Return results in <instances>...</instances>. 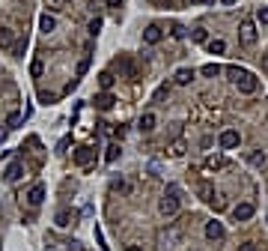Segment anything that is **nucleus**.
I'll list each match as a JSON object with an SVG mask.
<instances>
[{"mask_svg": "<svg viewBox=\"0 0 268 251\" xmlns=\"http://www.w3.org/2000/svg\"><path fill=\"white\" fill-rule=\"evenodd\" d=\"M226 75L233 78V84L242 90V93H256V87H259V78L253 75V72H247V69H239V66H229L226 69Z\"/></svg>", "mask_w": 268, "mask_h": 251, "instance_id": "1", "label": "nucleus"}, {"mask_svg": "<svg viewBox=\"0 0 268 251\" xmlns=\"http://www.w3.org/2000/svg\"><path fill=\"white\" fill-rule=\"evenodd\" d=\"M158 209H161V215H167V219L179 212V186H176V183H170V186H167L164 197L158 200Z\"/></svg>", "mask_w": 268, "mask_h": 251, "instance_id": "2", "label": "nucleus"}, {"mask_svg": "<svg viewBox=\"0 0 268 251\" xmlns=\"http://www.w3.org/2000/svg\"><path fill=\"white\" fill-rule=\"evenodd\" d=\"M239 39H242L244 48H253V45H256L259 36H256V24H253L250 18H244V21L239 24Z\"/></svg>", "mask_w": 268, "mask_h": 251, "instance_id": "3", "label": "nucleus"}, {"mask_svg": "<svg viewBox=\"0 0 268 251\" xmlns=\"http://www.w3.org/2000/svg\"><path fill=\"white\" fill-rule=\"evenodd\" d=\"M218 143H220V150H236L239 143H242V135L236 129H223L220 138H218Z\"/></svg>", "mask_w": 268, "mask_h": 251, "instance_id": "4", "label": "nucleus"}, {"mask_svg": "<svg viewBox=\"0 0 268 251\" xmlns=\"http://www.w3.org/2000/svg\"><path fill=\"white\" fill-rule=\"evenodd\" d=\"M253 212H256V206L244 200V203L233 206V219H236V222H250V219H253Z\"/></svg>", "mask_w": 268, "mask_h": 251, "instance_id": "5", "label": "nucleus"}, {"mask_svg": "<svg viewBox=\"0 0 268 251\" xmlns=\"http://www.w3.org/2000/svg\"><path fill=\"white\" fill-rule=\"evenodd\" d=\"M223 236H226V230H223V224H220V222H206V239L220 242Z\"/></svg>", "mask_w": 268, "mask_h": 251, "instance_id": "6", "label": "nucleus"}, {"mask_svg": "<svg viewBox=\"0 0 268 251\" xmlns=\"http://www.w3.org/2000/svg\"><path fill=\"white\" fill-rule=\"evenodd\" d=\"M161 36H164V33H161L158 24H149V27L143 30V42H146V45H158V42H161Z\"/></svg>", "mask_w": 268, "mask_h": 251, "instance_id": "7", "label": "nucleus"}, {"mask_svg": "<svg viewBox=\"0 0 268 251\" xmlns=\"http://www.w3.org/2000/svg\"><path fill=\"white\" fill-rule=\"evenodd\" d=\"M42 200H45V186H42V183H36V186L27 192V203H30V206H39Z\"/></svg>", "mask_w": 268, "mask_h": 251, "instance_id": "8", "label": "nucleus"}, {"mask_svg": "<svg viewBox=\"0 0 268 251\" xmlns=\"http://www.w3.org/2000/svg\"><path fill=\"white\" fill-rule=\"evenodd\" d=\"M155 126H158V117H155V114H152V111H146V114L140 117V123H137V129H140L143 135H149V132H152V129H155Z\"/></svg>", "mask_w": 268, "mask_h": 251, "instance_id": "9", "label": "nucleus"}, {"mask_svg": "<svg viewBox=\"0 0 268 251\" xmlns=\"http://www.w3.org/2000/svg\"><path fill=\"white\" fill-rule=\"evenodd\" d=\"M173 81H176L179 87H188L191 81H194V69H188V66H182V69H176V75H173Z\"/></svg>", "mask_w": 268, "mask_h": 251, "instance_id": "10", "label": "nucleus"}, {"mask_svg": "<svg viewBox=\"0 0 268 251\" xmlns=\"http://www.w3.org/2000/svg\"><path fill=\"white\" fill-rule=\"evenodd\" d=\"M21 176H24V165H21V162H12V165L6 167V173H3L6 183H18Z\"/></svg>", "mask_w": 268, "mask_h": 251, "instance_id": "11", "label": "nucleus"}, {"mask_svg": "<svg viewBox=\"0 0 268 251\" xmlns=\"http://www.w3.org/2000/svg\"><path fill=\"white\" fill-rule=\"evenodd\" d=\"M113 102H117V99H113V93H110V90H104V93H98V96H96V108H98V111H110Z\"/></svg>", "mask_w": 268, "mask_h": 251, "instance_id": "12", "label": "nucleus"}, {"mask_svg": "<svg viewBox=\"0 0 268 251\" xmlns=\"http://www.w3.org/2000/svg\"><path fill=\"white\" fill-rule=\"evenodd\" d=\"M93 162V150L90 147H78V150H74V165H78V167H87Z\"/></svg>", "mask_w": 268, "mask_h": 251, "instance_id": "13", "label": "nucleus"}, {"mask_svg": "<svg viewBox=\"0 0 268 251\" xmlns=\"http://www.w3.org/2000/svg\"><path fill=\"white\" fill-rule=\"evenodd\" d=\"M12 45H15V30L0 27V48H12Z\"/></svg>", "mask_w": 268, "mask_h": 251, "instance_id": "14", "label": "nucleus"}, {"mask_svg": "<svg viewBox=\"0 0 268 251\" xmlns=\"http://www.w3.org/2000/svg\"><path fill=\"white\" fill-rule=\"evenodd\" d=\"M197 195H200V200L215 203V186H212V183H200V186H197Z\"/></svg>", "mask_w": 268, "mask_h": 251, "instance_id": "15", "label": "nucleus"}, {"mask_svg": "<svg viewBox=\"0 0 268 251\" xmlns=\"http://www.w3.org/2000/svg\"><path fill=\"white\" fill-rule=\"evenodd\" d=\"M39 30H42V33H54V30H57V18L45 12V15L39 18Z\"/></svg>", "mask_w": 268, "mask_h": 251, "instance_id": "16", "label": "nucleus"}, {"mask_svg": "<svg viewBox=\"0 0 268 251\" xmlns=\"http://www.w3.org/2000/svg\"><path fill=\"white\" fill-rule=\"evenodd\" d=\"M244 159H247L250 165H256V167H262V165H265V153H262V150H250Z\"/></svg>", "mask_w": 268, "mask_h": 251, "instance_id": "17", "label": "nucleus"}, {"mask_svg": "<svg viewBox=\"0 0 268 251\" xmlns=\"http://www.w3.org/2000/svg\"><path fill=\"white\" fill-rule=\"evenodd\" d=\"M203 75H206V78H218V75H220V66H218V63H206V66H203Z\"/></svg>", "mask_w": 268, "mask_h": 251, "instance_id": "18", "label": "nucleus"}, {"mask_svg": "<svg viewBox=\"0 0 268 251\" xmlns=\"http://www.w3.org/2000/svg\"><path fill=\"white\" fill-rule=\"evenodd\" d=\"M226 51V42L223 39H212L209 42V54H223Z\"/></svg>", "mask_w": 268, "mask_h": 251, "instance_id": "19", "label": "nucleus"}, {"mask_svg": "<svg viewBox=\"0 0 268 251\" xmlns=\"http://www.w3.org/2000/svg\"><path fill=\"white\" fill-rule=\"evenodd\" d=\"M98 87L101 90H110L113 87V75H110V72H101V75H98Z\"/></svg>", "mask_w": 268, "mask_h": 251, "instance_id": "20", "label": "nucleus"}, {"mask_svg": "<svg viewBox=\"0 0 268 251\" xmlns=\"http://www.w3.org/2000/svg\"><path fill=\"white\" fill-rule=\"evenodd\" d=\"M104 159H107V165H113V162H117V159H120V147H117V143H110V147H107V153H104Z\"/></svg>", "mask_w": 268, "mask_h": 251, "instance_id": "21", "label": "nucleus"}, {"mask_svg": "<svg viewBox=\"0 0 268 251\" xmlns=\"http://www.w3.org/2000/svg\"><path fill=\"white\" fill-rule=\"evenodd\" d=\"M57 224H60V227H69V224H72L69 209H60V212H57Z\"/></svg>", "mask_w": 268, "mask_h": 251, "instance_id": "22", "label": "nucleus"}, {"mask_svg": "<svg viewBox=\"0 0 268 251\" xmlns=\"http://www.w3.org/2000/svg\"><path fill=\"white\" fill-rule=\"evenodd\" d=\"M24 48H27V36H24V39H15L12 54H15V57H24Z\"/></svg>", "mask_w": 268, "mask_h": 251, "instance_id": "23", "label": "nucleus"}, {"mask_svg": "<svg viewBox=\"0 0 268 251\" xmlns=\"http://www.w3.org/2000/svg\"><path fill=\"white\" fill-rule=\"evenodd\" d=\"M223 165H226L223 156H209V159H206V167H223Z\"/></svg>", "mask_w": 268, "mask_h": 251, "instance_id": "24", "label": "nucleus"}, {"mask_svg": "<svg viewBox=\"0 0 268 251\" xmlns=\"http://www.w3.org/2000/svg\"><path fill=\"white\" fill-rule=\"evenodd\" d=\"M45 6L51 12H60V9H66V0H45Z\"/></svg>", "mask_w": 268, "mask_h": 251, "instance_id": "25", "label": "nucleus"}, {"mask_svg": "<svg viewBox=\"0 0 268 251\" xmlns=\"http://www.w3.org/2000/svg\"><path fill=\"white\" fill-rule=\"evenodd\" d=\"M122 72H125L128 78H137V69H134V63H131V60H122Z\"/></svg>", "mask_w": 268, "mask_h": 251, "instance_id": "26", "label": "nucleus"}, {"mask_svg": "<svg viewBox=\"0 0 268 251\" xmlns=\"http://www.w3.org/2000/svg\"><path fill=\"white\" fill-rule=\"evenodd\" d=\"M170 156H185V143H182L179 138L173 140V147H170Z\"/></svg>", "mask_w": 268, "mask_h": 251, "instance_id": "27", "label": "nucleus"}, {"mask_svg": "<svg viewBox=\"0 0 268 251\" xmlns=\"http://www.w3.org/2000/svg\"><path fill=\"white\" fill-rule=\"evenodd\" d=\"M191 39H194V42H209V33L206 30H194V33H191Z\"/></svg>", "mask_w": 268, "mask_h": 251, "instance_id": "28", "label": "nucleus"}, {"mask_svg": "<svg viewBox=\"0 0 268 251\" xmlns=\"http://www.w3.org/2000/svg\"><path fill=\"white\" fill-rule=\"evenodd\" d=\"M256 21H259V24H268V6H259V9H256Z\"/></svg>", "mask_w": 268, "mask_h": 251, "instance_id": "29", "label": "nucleus"}, {"mask_svg": "<svg viewBox=\"0 0 268 251\" xmlns=\"http://www.w3.org/2000/svg\"><path fill=\"white\" fill-rule=\"evenodd\" d=\"M87 69H90V57H84V60L78 63V78H84V75H87Z\"/></svg>", "mask_w": 268, "mask_h": 251, "instance_id": "30", "label": "nucleus"}, {"mask_svg": "<svg viewBox=\"0 0 268 251\" xmlns=\"http://www.w3.org/2000/svg\"><path fill=\"white\" fill-rule=\"evenodd\" d=\"M87 30H90V33H93V36H96V33H98V30H101V18H93V21H90V24H87Z\"/></svg>", "mask_w": 268, "mask_h": 251, "instance_id": "31", "label": "nucleus"}, {"mask_svg": "<svg viewBox=\"0 0 268 251\" xmlns=\"http://www.w3.org/2000/svg\"><path fill=\"white\" fill-rule=\"evenodd\" d=\"M182 135V123H170V138H179Z\"/></svg>", "mask_w": 268, "mask_h": 251, "instance_id": "32", "label": "nucleus"}, {"mask_svg": "<svg viewBox=\"0 0 268 251\" xmlns=\"http://www.w3.org/2000/svg\"><path fill=\"white\" fill-rule=\"evenodd\" d=\"M239 251H259V248H256V242H242Z\"/></svg>", "mask_w": 268, "mask_h": 251, "instance_id": "33", "label": "nucleus"}, {"mask_svg": "<svg viewBox=\"0 0 268 251\" xmlns=\"http://www.w3.org/2000/svg\"><path fill=\"white\" fill-rule=\"evenodd\" d=\"M30 69H33V75H36V78H39V75H42V60H36V63H33Z\"/></svg>", "mask_w": 268, "mask_h": 251, "instance_id": "34", "label": "nucleus"}, {"mask_svg": "<svg viewBox=\"0 0 268 251\" xmlns=\"http://www.w3.org/2000/svg\"><path fill=\"white\" fill-rule=\"evenodd\" d=\"M173 36H176V39H182V36H185V27H182V24H173Z\"/></svg>", "mask_w": 268, "mask_h": 251, "instance_id": "35", "label": "nucleus"}, {"mask_svg": "<svg viewBox=\"0 0 268 251\" xmlns=\"http://www.w3.org/2000/svg\"><path fill=\"white\" fill-rule=\"evenodd\" d=\"M167 90H170V87H158V90H155V102H158V99H164V96H167Z\"/></svg>", "mask_w": 268, "mask_h": 251, "instance_id": "36", "label": "nucleus"}, {"mask_svg": "<svg viewBox=\"0 0 268 251\" xmlns=\"http://www.w3.org/2000/svg\"><path fill=\"white\" fill-rule=\"evenodd\" d=\"M6 135H9V126H0V143L6 140Z\"/></svg>", "mask_w": 268, "mask_h": 251, "instance_id": "37", "label": "nucleus"}, {"mask_svg": "<svg viewBox=\"0 0 268 251\" xmlns=\"http://www.w3.org/2000/svg\"><path fill=\"white\" fill-rule=\"evenodd\" d=\"M107 6H113V9H117V6H122V0H107Z\"/></svg>", "mask_w": 268, "mask_h": 251, "instance_id": "38", "label": "nucleus"}, {"mask_svg": "<svg viewBox=\"0 0 268 251\" xmlns=\"http://www.w3.org/2000/svg\"><path fill=\"white\" fill-rule=\"evenodd\" d=\"M125 251H143V248H140V245H128Z\"/></svg>", "mask_w": 268, "mask_h": 251, "instance_id": "39", "label": "nucleus"}, {"mask_svg": "<svg viewBox=\"0 0 268 251\" xmlns=\"http://www.w3.org/2000/svg\"><path fill=\"white\" fill-rule=\"evenodd\" d=\"M220 3H226V6H233V3H236V0H220Z\"/></svg>", "mask_w": 268, "mask_h": 251, "instance_id": "40", "label": "nucleus"}, {"mask_svg": "<svg viewBox=\"0 0 268 251\" xmlns=\"http://www.w3.org/2000/svg\"><path fill=\"white\" fill-rule=\"evenodd\" d=\"M262 66H265V69H268V54H265V57H262Z\"/></svg>", "mask_w": 268, "mask_h": 251, "instance_id": "41", "label": "nucleus"}, {"mask_svg": "<svg viewBox=\"0 0 268 251\" xmlns=\"http://www.w3.org/2000/svg\"><path fill=\"white\" fill-rule=\"evenodd\" d=\"M185 3H200V0H185Z\"/></svg>", "mask_w": 268, "mask_h": 251, "instance_id": "42", "label": "nucleus"}, {"mask_svg": "<svg viewBox=\"0 0 268 251\" xmlns=\"http://www.w3.org/2000/svg\"><path fill=\"white\" fill-rule=\"evenodd\" d=\"M203 3H215V0H203Z\"/></svg>", "mask_w": 268, "mask_h": 251, "instance_id": "43", "label": "nucleus"}, {"mask_svg": "<svg viewBox=\"0 0 268 251\" xmlns=\"http://www.w3.org/2000/svg\"><path fill=\"white\" fill-rule=\"evenodd\" d=\"M265 219H268V215H265Z\"/></svg>", "mask_w": 268, "mask_h": 251, "instance_id": "44", "label": "nucleus"}, {"mask_svg": "<svg viewBox=\"0 0 268 251\" xmlns=\"http://www.w3.org/2000/svg\"><path fill=\"white\" fill-rule=\"evenodd\" d=\"M0 251H3V248H0Z\"/></svg>", "mask_w": 268, "mask_h": 251, "instance_id": "45", "label": "nucleus"}]
</instances>
